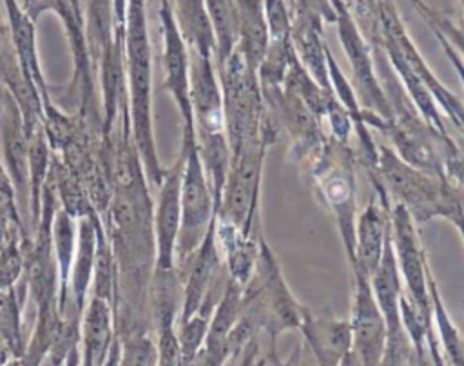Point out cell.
<instances>
[{"label": "cell", "mask_w": 464, "mask_h": 366, "mask_svg": "<svg viewBox=\"0 0 464 366\" xmlns=\"http://www.w3.org/2000/svg\"><path fill=\"white\" fill-rule=\"evenodd\" d=\"M125 72L132 140L147 179L160 187L165 169L160 163L152 130V51L147 27L145 0H127Z\"/></svg>", "instance_id": "1"}, {"label": "cell", "mask_w": 464, "mask_h": 366, "mask_svg": "<svg viewBox=\"0 0 464 366\" xmlns=\"http://www.w3.org/2000/svg\"><path fill=\"white\" fill-rule=\"evenodd\" d=\"M303 308L304 306L286 286L283 272L270 246L261 237L252 275L241 290L239 319L246 323L254 333L265 332L268 335V359H272L276 364H279L276 341L281 333L299 328Z\"/></svg>", "instance_id": "2"}, {"label": "cell", "mask_w": 464, "mask_h": 366, "mask_svg": "<svg viewBox=\"0 0 464 366\" xmlns=\"http://www.w3.org/2000/svg\"><path fill=\"white\" fill-rule=\"evenodd\" d=\"M377 172L372 181H377L388 197L401 203L415 225H424L437 217L450 219L462 207L460 194L448 178L433 176L406 163L386 143H377Z\"/></svg>", "instance_id": "3"}, {"label": "cell", "mask_w": 464, "mask_h": 366, "mask_svg": "<svg viewBox=\"0 0 464 366\" xmlns=\"http://www.w3.org/2000/svg\"><path fill=\"white\" fill-rule=\"evenodd\" d=\"M218 76L223 94V118L225 134L230 147V158L252 140L263 138L268 145L276 141V136L266 125V112L254 72L241 53L236 49L228 60L218 67Z\"/></svg>", "instance_id": "4"}, {"label": "cell", "mask_w": 464, "mask_h": 366, "mask_svg": "<svg viewBox=\"0 0 464 366\" xmlns=\"http://www.w3.org/2000/svg\"><path fill=\"white\" fill-rule=\"evenodd\" d=\"M181 225L176 243V268L179 270L196 252L210 225L218 217L212 188L205 174L196 134L183 136L181 141Z\"/></svg>", "instance_id": "5"}, {"label": "cell", "mask_w": 464, "mask_h": 366, "mask_svg": "<svg viewBox=\"0 0 464 366\" xmlns=\"http://www.w3.org/2000/svg\"><path fill=\"white\" fill-rule=\"evenodd\" d=\"M266 147L268 143L257 138L230 158V169L218 208V217L237 226L246 237L261 236L257 210Z\"/></svg>", "instance_id": "6"}, {"label": "cell", "mask_w": 464, "mask_h": 366, "mask_svg": "<svg viewBox=\"0 0 464 366\" xmlns=\"http://www.w3.org/2000/svg\"><path fill=\"white\" fill-rule=\"evenodd\" d=\"M310 170L319 197L324 199V205L335 217L348 259L352 261L355 245V181L353 156L348 145L335 140L326 141Z\"/></svg>", "instance_id": "7"}, {"label": "cell", "mask_w": 464, "mask_h": 366, "mask_svg": "<svg viewBox=\"0 0 464 366\" xmlns=\"http://www.w3.org/2000/svg\"><path fill=\"white\" fill-rule=\"evenodd\" d=\"M390 225L399 274L406 284L402 295L420 312L433 315V304L428 292L430 266L419 241L417 225L401 203H393V207H390Z\"/></svg>", "instance_id": "8"}, {"label": "cell", "mask_w": 464, "mask_h": 366, "mask_svg": "<svg viewBox=\"0 0 464 366\" xmlns=\"http://www.w3.org/2000/svg\"><path fill=\"white\" fill-rule=\"evenodd\" d=\"M158 2V16L161 24L163 34V85L170 92L172 100L178 105L183 136L196 134L194 129V114L190 103V54L188 47L178 29L172 0H156Z\"/></svg>", "instance_id": "9"}, {"label": "cell", "mask_w": 464, "mask_h": 366, "mask_svg": "<svg viewBox=\"0 0 464 366\" xmlns=\"http://www.w3.org/2000/svg\"><path fill=\"white\" fill-rule=\"evenodd\" d=\"M178 272L179 275H185V281H181L183 297L178 321L183 323L190 319L194 313H198L210 290L225 284L230 279L216 241V221L210 225L207 236L203 237L196 252Z\"/></svg>", "instance_id": "10"}, {"label": "cell", "mask_w": 464, "mask_h": 366, "mask_svg": "<svg viewBox=\"0 0 464 366\" xmlns=\"http://www.w3.org/2000/svg\"><path fill=\"white\" fill-rule=\"evenodd\" d=\"M181 174L183 158L174 161L172 167L165 169L163 179L158 187V199L152 208V228H154V270H174L176 268V243L181 225Z\"/></svg>", "instance_id": "11"}, {"label": "cell", "mask_w": 464, "mask_h": 366, "mask_svg": "<svg viewBox=\"0 0 464 366\" xmlns=\"http://www.w3.org/2000/svg\"><path fill=\"white\" fill-rule=\"evenodd\" d=\"M353 304L348 319L352 352L357 355L361 366H379L388 337L386 321L373 297L370 279L353 274Z\"/></svg>", "instance_id": "12"}, {"label": "cell", "mask_w": 464, "mask_h": 366, "mask_svg": "<svg viewBox=\"0 0 464 366\" xmlns=\"http://www.w3.org/2000/svg\"><path fill=\"white\" fill-rule=\"evenodd\" d=\"M0 140L5 172L14 187L20 214L29 217V161L22 112L11 92L0 85Z\"/></svg>", "instance_id": "13"}, {"label": "cell", "mask_w": 464, "mask_h": 366, "mask_svg": "<svg viewBox=\"0 0 464 366\" xmlns=\"http://www.w3.org/2000/svg\"><path fill=\"white\" fill-rule=\"evenodd\" d=\"M375 188L373 199L364 207L361 212L357 225H355V245H353V257H352V268L353 274H361L364 277H372L377 270L384 243L390 236L392 225H390V199L384 192V188L372 181Z\"/></svg>", "instance_id": "14"}, {"label": "cell", "mask_w": 464, "mask_h": 366, "mask_svg": "<svg viewBox=\"0 0 464 366\" xmlns=\"http://www.w3.org/2000/svg\"><path fill=\"white\" fill-rule=\"evenodd\" d=\"M190 54V103L196 134L225 132L223 94L214 58Z\"/></svg>", "instance_id": "15"}, {"label": "cell", "mask_w": 464, "mask_h": 366, "mask_svg": "<svg viewBox=\"0 0 464 366\" xmlns=\"http://www.w3.org/2000/svg\"><path fill=\"white\" fill-rule=\"evenodd\" d=\"M297 330L310 348L315 366H341L343 359L352 352V332L346 319L304 306Z\"/></svg>", "instance_id": "16"}, {"label": "cell", "mask_w": 464, "mask_h": 366, "mask_svg": "<svg viewBox=\"0 0 464 366\" xmlns=\"http://www.w3.org/2000/svg\"><path fill=\"white\" fill-rule=\"evenodd\" d=\"M53 11L63 25V31L69 40L74 76L72 82L78 85L82 112H85L89 100L92 98V60L87 45L85 34V14L82 0H42V13Z\"/></svg>", "instance_id": "17"}, {"label": "cell", "mask_w": 464, "mask_h": 366, "mask_svg": "<svg viewBox=\"0 0 464 366\" xmlns=\"http://www.w3.org/2000/svg\"><path fill=\"white\" fill-rule=\"evenodd\" d=\"M116 337L118 333L112 303L91 294L80 315L82 361L89 362L91 366H103Z\"/></svg>", "instance_id": "18"}, {"label": "cell", "mask_w": 464, "mask_h": 366, "mask_svg": "<svg viewBox=\"0 0 464 366\" xmlns=\"http://www.w3.org/2000/svg\"><path fill=\"white\" fill-rule=\"evenodd\" d=\"M7 22H9V31H11V42L14 54L20 62V67L24 72L34 82L42 101L44 109L53 103L47 82L44 78L40 60H38V49H36V31H34V20L22 11V7L16 4V0H4Z\"/></svg>", "instance_id": "19"}, {"label": "cell", "mask_w": 464, "mask_h": 366, "mask_svg": "<svg viewBox=\"0 0 464 366\" xmlns=\"http://www.w3.org/2000/svg\"><path fill=\"white\" fill-rule=\"evenodd\" d=\"M0 85H4L11 92L18 105L24 120L25 136L33 132L38 125H44L42 96L34 82L20 67L13 45H7L0 51Z\"/></svg>", "instance_id": "20"}, {"label": "cell", "mask_w": 464, "mask_h": 366, "mask_svg": "<svg viewBox=\"0 0 464 366\" xmlns=\"http://www.w3.org/2000/svg\"><path fill=\"white\" fill-rule=\"evenodd\" d=\"M100 228H102V221L98 212H92L78 219V245H76V255L71 268L69 294H71V301L76 304L80 312L83 310L92 286Z\"/></svg>", "instance_id": "21"}, {"label": "cell", "mask_w": 464, "mask_h": 366, "mask_svg": "<svg viewBox=\"0 0 464 366\" xmlns=\"http://www.w3.org/2000/svg\"><path fill=\"white\" fill-rule=\"evenodd\" d=\"M237 5V51L246 65L257 72L266 47L268 24L265 13V0H236Z\"/></svg>", "instance_id": "22"}, {"label": "cell", "mask_w": 464, "mask_h": 366, "mask_svg": "<svg viewBox=\"0 0 464 366\" xmlns=\"http://www.w3.org/2000/svg\"><path fill=\"white\" fill-rule=\"evenodd\" d=\"M78 245V219L69 216L62 207L54 210L51 221V248L58 270V312L62 313L71 299L69 279Z\"/></svg>", "instance_id": "23"}, {"label": "cell", "mask_w": 464, "mask_h": 366, "mask_svg": "<svg viewBox=\"0 0 464 366\" xmlns=\"http://www.w3.org/2000/svg\"><path fill=\"white\" fill-rule=\"evenodd\" d=\"M370 286L373 292V297L384 315L386 328L395 330L402 326L401 323V294H402V283H401V274L392 245V230L390 236L384 243V252L381 257V263L373 275L370 277Z\"/></svg>", "instance_id": "24"}, {"label": "cell", "mask_w": 464, "mask_h": 366, "mask_svg": "<svg viewBox=\"0 0 464 366\" xmlns=\"http://www.w3.org/2000/svg\"><path fill=\"white\" fill-rule=\"evenodd\" d=\"M172 11L188 53L214 58L216 42L205 0H172Z\"/></svg>", "instance_id": "25"}, {"label": "cell", "mask_w": 464, "mask_h": 366, "mask_svg": "<svg viewBox=\"0 0 464 366\" xmlns=\"http://www.w3.org/2000/svg\"><path fill=\"white\" fill-rule=\"evenodd\" d=\"M53 150L47 141L44 125H38L27 134V161H29V225L34 232L40 221L42 192L49 178Z\"/></svg>", "instance_id": "26"}, {"label": "cell", "mask_w": 464, "mask_h": 366, "mask_svg": "<svg viewBox=\"0 0 464 366\" xmlns=\"http://www.w3.org/2000/svg\"><path fill=\"white\" fill-rule=\"evenodd\" d=\"M27 294L25 277L20 279L16 286L0 290V333L11 346L16 359H22L27 348L22 326V306Z\"/></svg>", "instance_id": "27"}, {"label": "cell", "mask_w": 464, "mask_h": 366, "mask_svg": "<svg viewBox=\"0 0 464 366\" xmlns=\"http://www.w3.org/2000/svg\"><path fill=\"white\" fill-rule=\"evenodd\" d=\"M212 24L216 69L221 67L237 47V5L236 0H205Z\"/></svg>", "instance_id": "28"}, {"label": "cell", "mask_w": 464, "mask_h": 366, "mask_svg": "<svg viewBox=\"0 0 464 366\" xmlns=\"http://www.w3.org/2000/svg\"><path fill=\"white\" fill-rule=\"evenodd\" d=\"M428 292L433 304V326L437 328V333H439V346H440L444 362H448L450 366H464V339L460 332L455 328L451 317L448 315V310L440 299V294L431 272L428 274Z\"/></svg>", "instance_id": "29"}, {"label": "cell", "mask_w": 464, "mask_h": 366, "mask_svg": "<svg viewBox=\"0 0 464 366\" xmlns=\"http://www.w3.org/2000/svg\"><path fill=\"white\" fill-rule=\"evenodd\" d=\"M116 333L120 339L118 366H158V344L147 326Z\"/></svg>", "instance_id": "30"}, {"label": "cell", "mask_w": 464, "mask_h": 366, "mask_svg": "<svg viewBox=\"0 0 464 366\" xmlns=\"http://www.w3.org/2000/svg\"><path fill=\"white\" fill-rule=\"evenodd\" d=\"M16 237H29L24 230L14 187L0 163V250Z\"/></svg>", "instance_id": "31"}, {"label": "cell", "mask_w": 464, "mask_h": 366, "mask_svg": "<svg viewBox=\"0 0 464 366\" xmlns=\"http://www.w3.org/2000/svg\"><path fill=\"white\" fill-rule=\"evenodd\" d=\"M208 323H210V315H205L199 312L194 313L190 319L178 323L176 332H178V342H179L183 366L190 364L201 352L205 339H207Z\"/></svg>", "instance_id": "32"}, {"label": "cell", "mask_w": 464, "mask_h": 366, "mask_svg": "<svg viewBox=\"0 0 464 366\" xmlns=\"http://www.w3.org/2000/svg\"><path fill=\"white\" fill-rule=\"evenodd\" d=\"M29 237H16L0 250V290L16 286L25 272V243Z\"/></svg>", "instance_id": "33"}, {"label": "cell", "mask_w": 464, "mask_h": 366, "mask_svg": "<svg viewBox=\"0 0 464 366\" xmlns=\"http://www.w3.org/2000/svg\"><path fill=\"white\" fill-rule=\"evenodd\" d=\"M411 352H413L411 341L402 326L395 330H388L386 346H384V353L379 366H410Z\"/></svg>", "instance_id": "34"}, {"label": "cell", "mask_w": 464, "mask_h": 366, "mask_svg": "<svg viewBox=\"0 0 464 366\" xmlns=\"http://www.w3.org/2000/svg\"><path fill=\"white\" fill-rule=\"evenodd\" d=\"M266 362H268V355L266 357L259 355V342L256 335L241 350V361L237 366H266Z\"/></svg>", "instance_id": "35"}, {"label": "cell", "mask_w": 464, "mask_h": 366, "mask_svg": "<svg viewBox=\"0 0 464 366\" xmlns=\"http://www.w3.org/2000/svg\"><path fill=\"white\" fill-rule=\"evenodd\" d=\"M301 357H303V346L297 344L292 353L288 355V359L285 362H279L277 366H301Z\"/></svg>", "instance_id": "36"}, {"label": "cell", "mask_w": 464, "mask_h": 366, "mask_svg": "<svg viewBox=\"0 0 464 366\" xmlns=\"http://www.w3.org/2000/svg\"><path fill=\"white\" fill-rule=\"evenodd\" d=\"M448 221H451V223L459 228V232H460V236H462V239H464V207L457 208V210L453 212V216H451Z\"/></svg>", "instance_id": "37"}, {"label": "cell", "mask_w": 464, "mask_h": 366, "mask_svg": "<svg viewBox=\"0 0 464 366\" xmlns=\"http://www.w3.org/2000/svg\"><path fill=\"white\" fill-rule=\"evenodd\" d=\"M341 366H361V362H359L357 355H355L353 352H350V353H348V355L343 359Z\"/></svg>", "instance_id": "38"}, {"label": "cell", "mask_w": 464, "mask_h": 366, "mask_svg": "<svg viewBox=\"0 0 464 366\" xmlns=\"http://www.w3.org/2000/svg\"><path fill=\"white\" fill-rule=\"evenodd\" d=\"M460 11H462V22H464V0H460Z\"/></svg>", "instance_id": "39"}]
</instances>
